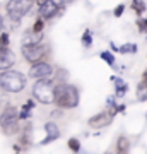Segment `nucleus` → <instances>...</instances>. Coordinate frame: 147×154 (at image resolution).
Here are the masks:
<instances>
[{
  "label": "nucleus",
  "instance_id": "nucleus-1",
  "mask_svg": "<svg viewBox=\"0 0 147 154\" xmlns=\"http://www.w3.org/2000/svg\"><path fill=\"white\" fill-rule=\"evenodd\" d=\"M79 101H81V93H79V88H77V86L69 84V82L55 84L53 103L58 106V108L74 110V108L79 106Z\"/></svg>",
  "mask_w": 147,
  "mask_h": 154
},
{
  "label": "nucleus",
  "instance_id": "nucleus-2",
  "mask_svg": "<svg viewBox=\"0 0 147 154\" xmlns=\"http://www.w3.org/2000/svg\"><path fill=\"white\" fill-rule=\"evenodd\" d=\"M26 88V75L19 70L5 69L0 74V89L5 93H21Z\"/></svg>",
  "mask_w": 147,
  "mask_h": 154
},
{
  "label": "nucleus",
  "instance_id": "nucleus-3",
  "mask_svg": "<svg viewBox=\"0 0 147 154\" xmlns=\"http://www.w3.org/2000/svg\"><path fill=\"white\" fill-rule=\"evenodd\" d=\"M0 127L5 135H16L21 132V125H19V110L16 106L7 105L0 115Z\"/></svg>",
  "mask_w": 147,
  "mask_h": 154
},
{
  "label": "nucleus",
  "instance_id": "nucleus-4",
  "mask_svg": "<svg viewBox=\"0 0 147 154\" xmlns=\"http://www.w3.org/2000/svg\"><path fill=\"white\" fill-rule=\"evenodd\" d=\"M53 89L55 82L51 77L48 79H36L33 86V98L39 101L41 105H53Z\"/></svg>",
  "mask_w": 147,
  "mask_h": 154
},
{
  "label": "nucleus",
  "instance_id": "nucleus-5",
  "mask_svg": "<svg viewBox=\"0 0 147 154\" xmlns=\"http://www.w3.org/2000/svg\"><path fill=\"white\" fill-rule=\"evenodd\" d=\"M33 5H34V0H9L5 5L9 21H12L14 24H19V21L22 17L26 14H29Z\"/></svg>",
  "mask_w": 147,
  "mask_h": 154
},
{
  "label": "nucleus",
  "instance_id": "nucleus-6",
  "mask_svg": "<svg viewBox=\"0 0 147 154\" xmlns=\"http://www.w3.org/2000/svg\"><path fill=\"white\" fill-rule=\"evenodd\" d=\"M22 57L26 58L29 63H36V62L44 60L50 53V46L44 45L43 41L41 43H34V45H22Z\"/></svg>",
  "mask_w": 147,
  "mask_h": 154
},
{
  "label": "nucleus",
  "instance_id": "nucleus-7",
  "mask_svg": "<svg viewBox=\"0 0 147 154\" xmlns=\"http://www.w3.org/2000/svg\"><path fill=\"white\" fill-rule=\"evenodd\" d=\"M53 65L48 63V62H36V63H31V69L27 72V75L31 79H48V77L53 75Z\"/></svg>",
  "mask_w": 147,
  "mask_h": 154
},
{
  "label": "nucleus",
  "instance_id": "nucleus-8",
  "mask_svg": "<svg viewBox=\"0 0 147 154\" xmlns=\"http://www.w3.org/2000/svg\"><path fill=\"white\" fill-rule=\"evenodd\" d=\"M62 12H63V7H58L53 0H43L38 7V16L43 17L44 21H50L53 17L60 16Z\"/></svg>",
  "mask_w": 147,
  "mask_h": 154
},
{
  "label": "nucleus",
  "instance_id": "nucleus-9",
  "mask_svg": "<svg viewBox=\"0 0 147 154\" xmlns=\"http://www.w3.org/2000/svg\"><path fill=\"white\" fill-rule=\"evenodd\" d=\"M115 115L111 113L109 110H104L101 111V113H98V115L91 116L89 120H87V125L91 127L93 130H99V128H104V127H108L111 122H113Z\"/></svg>",
  "mask_w": 147,
  "mask_h": 154
},
{
  "label": "nucleus",
  "instance_id": "nucleus-10",
  "mask_svg": "<svg viewBox=\"0 0 147 154\" xmlns=\"http://www.w3.org/2000/svg\"><path fill=\"white\" fill-rule=\"evenodd\" d=\"M44 132H46V137L39 142V146H46V144L53 142V140H58L60 139V128H58V125L55 123V122H46L44 123Z\"/></svg>",
  "mask_w": 147,
  "mask_h": 154
},
{
  "label": "nucleus",
  "instance_id": "nucleus-11",
  "mask_svg": "<svg viewBox=\"0 0 147 154\" xmlns=\"http://www.w3.org/2000/svg\"><path fill=\"white\" fill-rule=\"evenodd\" d=\"M16 63V55L9 48H0V70L11 69Z\"/></svg>",
  "mask_w": 147,
  "mask_h": 154
},
{
  "label": "nucleus",
  "instance_id": "nucleus-12",
  "mask_svg": "<svg viewBox=\"0 0 147 154\" xmlns=\"http://www.w3.org/2000/svg\"><path fill=\"white\" fill-rule=\"evenodd\" d=\"M135 98L137 101H147V69L142 72V79L135 88Z\"/></svg>",
  "mask_w": 147,
  "mask_h": 154
},
{
  "label": "nucleus",
  "instance_id": "nucleus-13",
  "mask_svg": "<svg viewBox=\"0 0 147 154\" xmlns=\"http://www.w3.org/2000/svg\"><path fill=\"white\" fill-rule=\"evenodd\" d=\"M43 31L41 33H38V31H33V29H29V31H26L24 33V36H22L21 43L22 45H34V43H41L43 41Z\"/></svg>",
  "mask_w": 147,
  "mask_h": 154
},
{
  "label": "nucleus",
  "instance_id": "nucleus-14",
  "mask_svg": "<svg viewBox=\"0 0 147 154\" xmlns=\"http://www.w3.org/2000/svg\"><path fill=\"white\" fill-rule=\"evenodd\" d=\"M111 81L115 82V96H116V98H123L127 94V91H128V84H127L121 77H116V75L111 77Z\"/></svg>",
  "mask_w": 147,
  "mask_h": 154
},
{
  "label": "nucleus",
  "instance_id": "nucleus-15",
  "mask_svg": "<svg viewBox=\"0 0 147 154\" xmlns=\"http://www.w3.org/2000/svg\"><path fill=\"white\" fill-rule=\"evenodd\" d=\"M130 149H132V144H130V139L127 135H120L116 139V152L127 154V152H130Z\"/></svg>",
  "mask_w": 147,
  "mask_h": 154
},
{
  "label": "nucleus",
  "instance_id": "nucleus-16",
  "mask_svg": "<svg viewBox=\"0 0 147 154\" xmlns=\"http://www.w3.org/2000/svg\"><path fill=\"white\" fill-rule=\"evenodd\" d=\"M51 81L55 84H62V82H69V70L63 69V67H58L53 70V75H51Z\"/></svg>",
  "mask_w": 147,
  "mask_h": 154
},
{
  "label": "nucleus",
  "instance_id": "nucleus-17",
  "mask_svg": "<svg viewBox=\"0 0 147 154\" xmlns=\"http://www.w3.org/2000/svg\"><path fill=\"white\" fill-rule=\"evenodd\" d=\"M24 132H22V135H21V144L26 147V146H31V137H33V127H31V123H27L24 128H22Z\"/></svg>",
  "mask_w": 147,
  "mask_h": 154
},
{
  "label": "nucleus",
  "instance_id": "nucleus-18",
  "mask_svg": "<svg viewBox=\"0 0 147 154\" xmlns=\"http://www.w3.org/2000/svg\"><path fill=\"white\" fill-rule=\"evenodd\" d=\"M34 103L33 99H29V101H26V105L21 108V111H19V120H27L29 116H31V110L34 108Z\"/></svg>",
  "mask_w": 147,
  "mask_h": 154
},
{
  "label": "nucleus",
  "instance_id": "nucleus-19",
  "mask_svg": "<svg viewBox=\"0 0 147 154\" xmlns=\"http://www.w3.org/2000/svg\"><path fill=\"white\" fill-rule=\"evenodd\" d=\"M81 41H82V46L84 48H91L93 46V34H91V29H86L84 34L81 36Z\"/></svg>",
  "mask_w": 147,
  "mask_h": 154
},
{
  "label": "nucleus",
  "instance_id": "nucleus-20",
  "mask_svg": "<svg viewBox=\"0 0 147 154\" xmlns=\"http://www.w3.org/2000/svg\"><path fill=\"white\" fill-rule=\"evenodd\" d=\"M99 57H101V60L103 62H106L108 65H111V67H115V55H113V51H108V50H104V51H101L99 53Z\"/></svg>",
  "mask_w": 147,
  "mask_h": 154
},
{
  "label": "nucleus",
  "instance_id": "nucleus-21",
  "mask_svg": "<svg viewBox=\"0 0 147 154\" xmlns=\"http://www.w3.org/2000/svg\"><path fill=\"white\" fill-rule=\"evenodd\" d=\"M137 50L139 48H137L135 43H125L118 48V51H120L121 55H125V53H137Z\"/></svg>",
  "mask_w": 147,
  "mask_h": 154
},
{
  "label": "nucleus",
  "instance_id": "nucleus-22",
  "mask_svg": "<svg viewBox=\"0 0 147 154\" xmlns=\"http://www.w3.org/2000/svg\"><path fill=\"white\" fill-rule=\"evenodd\" d=\"M132 9H133V11L140 16V14H144V12H145L147 4L144 2V0H133V2H132Z\"/></svg>",
  "mask_w": 147,
  "mask_h": 154
},
{
  "label": "nucleus",
  "instance_id": "nucleus-23",
  "mask_svg": "<svg viewBox=\"0 0 147 154\" xmlns=\"http://www.w3.org/2000/svg\"><path fill=\"white\" fill-rule=\"evenodd\" d=\"M67 146H69V149H70L72 152H79L81 151V140L77 137H70L67 140Z\"/></svg>",
  "mask_w": 147,
  "mask_h": 154
},
{
  "label": "nucleus",
  "instance_id": "nucleus-24",
  "mask_svg": "<svg viewBox=\"0 0 147 154\" xmlns=\"http://www.w3.org/2000/svg\"><path fill=\"white\" fill-rule=\"evenodd\" d=\"M116 96L115 94H111V96H108V99H106V110H109L113 115H116V111H115V108H116Z\"/></svg>",
  "mask_w": 147,
  "mask_h": 154
},
{
  "label": "nucleus",
  "instance_id": "nucleus-25",
  "mask_svg": "<svg viewBox=\"0 0 147 154\" xmlns=\"http://www.w3.org/2000/svg\"><path fill=\"white\" fill-rule=\"evenodd\" d=\"M31 29H33V31H38V33H41V31L44 29V19H43V17L38 16V19H36V22L33 24V28H31Z\"/></svg>",
  "mask_w": 147,
  "mask_h": 154
},
{
  "label": "nucleus",
  "instance_id": "nucleus-26",
  "mask_svg": "<svg viewBox=\"0 0 147 154\" xmlns=\"http://www.w3.org/2000/svg\"><path fill=\"white\" fill-rule=\"evenodd\" d=\"M137 28L142 34H147V19H137Z\"/></svg>",
  "mask_w": 147,
  "mask_h": 154
},
{
  "label": "nucleus",
  "instance_id": "nucleus-27",
  "mask_svg": "<svg viewBox=\"0 0 147 154\" xmlns=\"http://www.w3.org/2000/svg\"><path fill=\"white\" fill-rule=\"evenodd\" d=\"M0 48H9V34L0 33Z\"/></svg>",
  "mask_w": 147,
  "mask_h": 154
},
{
  "label": "nucleus",
  "instance_id": "nucleus-28",
  "mask_svg": "<svg viewBox=\"0 0 147 154\" xmlns=\"http://www.w3.org/2000/svg\"><path fill=\"white\" fill-rule=\"evenodd\" d=\"M123 12H125V4H118V5L115 7L113 16L115 17H121V16H123Z\"/></svg>",
  "mask_w": 147,
  "mask_h": 154
},
{
  "label": "nucleus",
  "instance_id": "nucleus-29",
  "mask_svg": "<svg viewBox=\"0 0 147 154\" xmlns=\"http://www.w3.org/2000/svg\"><path fill=\"white\" fill-rule=\"evenodd\" d=\"M53 2H55V4H57L58 7H63V9H65V7L70 4L72 0H53Z\"/></svg>",
  "mask_w": 147,
  "mask_h": 154
},
{
  "label": "nucleus",
  "instance_id": "nucleus-30",
  "mask_svg": "<svg viewBox=\"0 0 147 154\" xmlns=\"http://www.w3.org/2000/svg\"><path fill=\"white\" fill-rule=\"evenodd\" d=\"M62 115H63V108H58V110L51 111V116L53 118H62Z\"/></svg>",
  "mask_w": 147,
  "mask_h": 154
},
{
  "label": "nucleus",
  "instance_id": "nucleus-31",
  "mask_svg": "<svg viewBox=\"0 0 147 154\" xmlns=\"http://www.w3.org/2000/svg\"><path fill=\"white\" fill-rule=\"evenodd\" d=\"M2 29H4V19H2V16H0V33H2Z\"/></svg>",
  "mask_w": 147,
  "mask_h": 154
},
{
  "label": "nucleus",
  "instance_id": "nucleus-32",
  "mask_svg": "<svg viewBox=\"0 0 147 154\" xmlns=\"http://www.w3.org/2000/svg\"><path fill=\"white\" fill-rule=\"evenodd\" d=\"M34 2H36V4H38V5H39V4H41V2H43V0H34Z\"/></svg>",
  "mask_w": 147,
  "mask_h": 154
},
{
  "label": "nucleus",
  "instance_id": "nucleus-33",
  "mask_svg": "<svg viewBox=\"0 0 147 154\" xmlns=\"http://www.w3.org/2000/svg\"><path fill=\"white\" fill-rule=\"evenodd\" d=\"M145 118H147V115H145Z\"/></svg>",
  "mask_w": 147,
  "mask_h": 154
}]
</instances>
